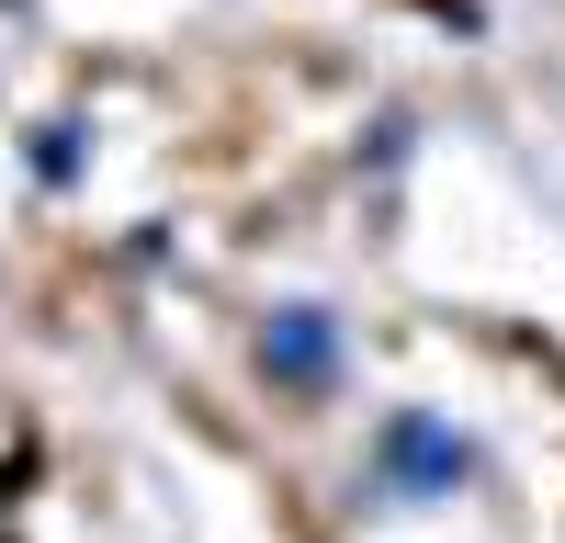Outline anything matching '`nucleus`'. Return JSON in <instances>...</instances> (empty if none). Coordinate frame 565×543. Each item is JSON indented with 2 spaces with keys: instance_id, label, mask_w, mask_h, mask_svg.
I'll return each mask as SVG.
<instances>
[{
  "instance_id": "f257e3e1",
  "label": "nucleus",
  "mask_w": 565,
  "mask_h": 543,
  "mask_svg": "<svg viewBox=\"0 0 565 543\" xmlns=\"http://www.w3.org/2000/svg\"><path fill=\"white\" fill-rule=\"evenodd\" d=\"M463 476H476V430L430 419V407L385 419V441H373V487H385V498H452Z\"/></svg>"
},
{
  "instance_id": "f03ea898",
  "label": "nucleus",
  "mask_w": 565,
  "mask_h": 543,
  "mask_svg": "<svg viewBox=\"0 0 565 543\" xmlns=\"http://www.w3.org/2000/svg\"><path fill=\"white\" fill-rule=\"evenodd\" d=\"M260 385L328 396V385H340V317H328V306H271L260 317Z\"/></svg>"
},
{
  "instance_id": "7ed1b4c3",
  "label": "nucleus",
  "mask_w": 565,
  "mask_h": 543,
  "mask_svg": "<svg viewBox=\"0 0 565 543\" xmlns=\"http://www.w3.org/2000/svg\"><path fill=\"white\" fill-rule=\"evenodd\" d=\"M79 148H90V125H79V114L34 125V181H79Z\"/></svg>"
}]
</instances>
